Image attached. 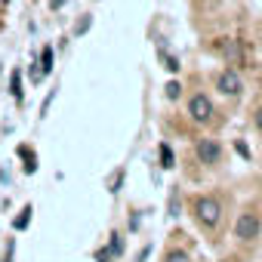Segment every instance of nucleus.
<instances>
[{
    "label": "nucleus",
    "instance_id": "1",
    "mask_svg": "<svg viewBox=\"0 0 262 262\" xmlns=\"http://www.w3.org/2000/svg\"><path fill=\"white\" fill-rule=\"evenodd\" d=\"M194 213H198V222L204 228H216L219 219H222V204L216 198H198L194 201Z\"/></svg>",
    "mask_w": 262,
    "mask_h": 262
},
{
    "label": "nucleus",
    "instance_id": "2",
    "mask_svg": "<svg viewBox=\"0 0 262 262\" xmlns=\"http://www.w3.org/2000/svg\"><path fill=\"white\" fill-rule=\"evenodd\" d=\"M188 114H191L194 123H210V120H213V102H210L204 93H198V96H191V102H188Z\"/></svg>",
    "mask_w": 262,
    "mask_h": 262
},
{
    "label": "nucleus",
    "instance_id": "3",
    "mask_svg": "<svg viewBox=\"0 0 262 262\" xmlns=\"http://www.w3.org/2000/svg\"><path fill=\"white\" fill-rule=\"evenodd\" d=\"M194 155H198V161H201V164L213 167V164H219V158H222V148H219V142H216V139H198V145H194Z\"/></svg>",
    "mask_w": 262,
    "mask_h": 262
},
{
    "label": "nucleus",
    "instance_id": "4",
    "mask_svg": "<svg viewBox=\"0 0 262 262\" xmlns=\"http://www.w3.org/2000/svg\"><path fill=\"white\" fill-rule=\"evenodd\" d=\"M241 77H237V71L234 68H225L222 74H219V93L222 96H231V99H237L241 96Z\"/></svg>",
    "mask_w": 262,
    "mask_h": 262
},
{
    "label": "nucleus",
    "instance_id": "5",
    "mask_svg": "<svg viewBox=\"0 0 262 262\" xmlns=\"http://www.w3.org/2000/svg\"><path fill=\"white\" fill-rule=\"evenodd\" d=\"M234 234H237L241 241H253V237L259 234V219H256L253 213H241V219H237V225H234Z\"/></svg>",
    "mask_w": 262,
    "mask_h": 262
},
{
    "label": "nucleus",
    "instance_id": "6",
    "mask_svg": "<svg viewBox=\"0 0 262 262\" xmlns=\"http://www.w3.org/2000/svg\"><path fill=\"white\" fill-rule=\"evenodd\" d=\"M53 71V47H43V53H40V71H37V77L40 74H50Z\"/></svg>",
    "mask_w": 262,
    "mask_h": 262
},
{
    "label": "nucleus",
    "instance_id": "7",
    "mask_svg": "<svg viewBox=\"0 0 262 262\" xmlns=\"http://www.w3.org/2000/svg\"><path fill=\"white\" fill-rule=\"evenodd\" d=\"M10 93H13L16 99H22V74H19V71H13V77H10Z\"/></svg>",
    "mask_w": 262,
    "mask_h": 262
},
{
    "label": "nucleus",
    "instance_id": "8",
    "mask_svg": "<svg viewBox=\"0 0 262 262\" xmlns=\"http://www.w3.org/2000/svg\"><path fill=\"white\" fill-rule=\"evenodd\" d=\"M28 222H31V207H25V210H22V216H16V222H13V225L22 231V228H28Z\"/></svg>",
    "mask_w": 262,
    "mask_h": 262
},
{
    "label": "nucleus",
    "instance_id": "9",
    "mask_svg": "<svg viewBox=\"0 0 262 262\" xmlns=\"http://www.w3.org/2000/svg\"><path fill=\"white\" fill-rule=\"evenodd\" d=\"M161 164L170 170L173 167V151H170V145H161Z\"/></svg>",
    "mask_w": 262,
    "mask_h": 262
},
{
    "label": "nucleus",
    "instance_id": "10",
    "mask_svg": "<svg viewBox=\"0 0 262 262\" xmlns=\"http://www.w3.org/2000/svg\"><path fill=\"white\" fill-rule=\"evenodd\" d=\"M108 250H111V256H120V253H123V241H120V234H111V247H108Z\"/></svg>",
    "mask_w": 262,
    "mask_h": 262
},
{
    "label": "nucleus",
    "instance_id": "11",
    "mask_svg": "<svg viewBox=\"0 0 262 262\" xmlns=\"http://www.w3.org/2000/svg\"><path fill=\"white\" fill-rule=\"evenodd\" d=\"M167 262H191V259H188V253H182V250H170V253H167Z\"/></svg>",
    "mask_w": 262,
    "mask_h": 262
},
{
    "label": "nucleus",
    "instance_id": "12",
    "mask_svg": "<svg viewBox=\"0 0 262 262\" xmlns=\"http://www.w3.org/2000/svg\"><path fill=\"white\" fill-rule=\"evenodd\" d=\"M179 93H182V86L173 80V83H167V99H179Z\"/></svg>",
    "mask_w": 262,
    "mask_h": 262
},
{
    "label": "nucleus",
    "instance_id": "13",
    "mask_svg": "<svg viewBox=\"0 0 262 262\" xmlns=\"http://www.w3.org/2000/svg\"><path fill=\"white\" fill-rule=\"evenodd\" d=\"M164 65H167V71H179V62L173 56H167V53H164Z\"/></svg>",
    "mask_w": 262,
    "mask_h": 262
},
{
    "label": "nucleus",
    "instance_id": "14",
    "mask_svg": "<svg viewBox=\"0 0 262 262\" xmlns=\"http://www.w3.org/2000/svg\"><path fill=\"white\" fill-rule=\"evenodd\" d=\"M96 259H99V262H111V250H99Z\"/></svg>",
    "mask_w": 262,
    "mask_h": 262
},
{
    "label": "nucleus",
    "instance_id": "15",
    "mask_svg": "<svg viewBox=\"0 0 262 262\" xmlns=\"http://www.w3.org/2000/svg\"><path fill=\"white\" fill-rule=\"evenodd\" d=\"M253 120H256V126H259V133H262V108L256 111V117H253Z\"/></svg>",
    "mask_w": 262,
    "mask_h": 262
},
{
    "label": "nucleus",
    "instance_id": "16",
    "mask_svg": "<svg viewBox=\"0 0 262 262\" xmlns=\"http://www.w3.org/2000/svg\"><path fill=\"white\" fill-rule=\"evenodd\" d=\"M50 4H53V7H62V0H50Z\"/></svg>",
    "mask_w": 262,
    "mask_h": 262
}]
</instances>
